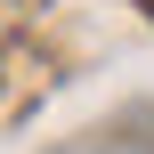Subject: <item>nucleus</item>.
I'll list each match as a JSON object with an SVG mask.
<instances>
[]
</instances>
